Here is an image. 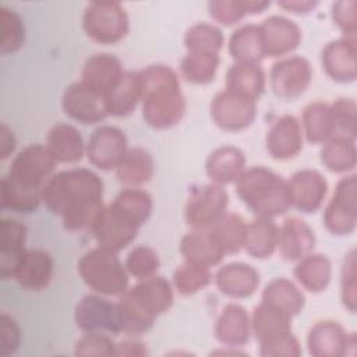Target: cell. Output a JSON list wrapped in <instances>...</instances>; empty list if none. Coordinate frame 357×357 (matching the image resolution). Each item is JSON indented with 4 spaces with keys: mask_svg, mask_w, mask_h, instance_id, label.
<instances>
[{
    "mask_svg": "<svg viewBox=\"0 0 357 357\" xmlns=\"http://www.w3.org/2000/svg\"><path fill=\"white\" fill-rule=\"evenodd\" d=\"M227 204L229 195L222 185L215 183L195 185L185 204V220L194 230H206L227 212Z\"/></svg>",
    "mask_w": 357,
    "mask_h": 357,
    "instance_id": "9c48e42d",
    "label": "cell"
},
{
    "mask_svg": "<svg viewBox=\"0 0 357 357\" xmlns=\"http://www.w3.org/2000/svg\"><path fill=\"white\" fill-rule=\"evenodd\" d=\"M209 268L184 262L173 273V284L181 296H191L211 283Z\"/></svg>",
    "mask_w": 357,
    "mask_h": 357,
    "instance_id": "bcb514c9",
    "label": "cell"
},
{
    "mask_svg": "<svg viewBox=\"0 0 357 357\" xmlns=\"http://www.w3.org/2000/svg\"><path fill=\"white\" fill-rule=\"evenodd\" d=\"M215 283L220 293L231 298H247L259 286L258 271L244 262H230L219 268Z\"/></svg>",
    "mask_w": 357,
    "mask_h": 357,
    "instance_id": "603a6c76",
    "label": "cell"
},
{
    "mask_svg": "<svg viewBox=\"0 0 357 357\" xmlns=\"http://www.w3.org/2000/svg\"><path fill=\"white\" fill-rule=\"evenodd\" d=\"M287 183L291 192V204L296 209L303 213H314L321 208L328 192V183L319 172L311 169L298 170Z\"/></svg>",
    "mask_w": 357,
    "mask_h": 357,
    "instance_id": "7402d4cb",
    "label": "cell"
},
{
    "mask_svg": "<svg viewBox=\"0 0 357 357\" xmlns=\"http://www.w3.org/2000/svg\"><path fill=\"white\" fill-rule=\"evenodd\" d=\"M160 261L158 252L148 245L134 247L126 258L127 272L137 279H146L156 275Z\"/></svg>",
    "mask_w": 357,
    "mask_h": 357,
    "instance_id": "681fc988",
    "label": "cell"
},
{
    "mask_svg": "<svg viewBox=\"0 0 357 357\" xmlns=\"http://www.w3.org/2000/svg\"><path fill=\"white\" fill-rule=\"evenodd\" d=\"M114 170L116 177L121 184L138 187L151 181L155 173V162L151 153L144 148H128L127 153Z\"/></svg>",
    "mask_w": 357,
    "mask_h": 357,
    "instance_id": "d6a6232c",
    "label": "cell"
},
{
    "mask_svg": "<svg viewBox=\"0 0 357 357\" xmlns=\"http://www.w3.org/2000/svg\"><path fill=\"white\" fill-rule=\"evenodd\" d=\"M138 74L145 123L155 130L178 124L185 113V98L176 71L165 64H152Z\"/></svg>",
    "mask_w": 357,
    "mask_h": 357,
    "instance_id": "7a4b0ae2",
    "label": "cell"
},
{
    "mask_svg": "<svg viewBox=\"0 0 357 357\" xmlns=\"http://www.w3.org/2000/svg\"><path fill=\"white\" fill-rule=\"evenodd\" d=\"M141 226L135 218L112 202L102 208L91 230L99 247L117 254L134 241Z\"/></svg>",
    "mask_w": 357,
    "mask_h": 357,
    "instance_id": "ba28073f",
    "label": "cell"
},
{
    "mask_svg": "<svg viewBox=\"0 0 357 357\" xmlns=\"http://www.w3.org/2000/svg\"><path fill=\"white\" fill-rule=\"evenodd\" d=\"M220 63L219 54L204 52H187L181 59L180 70L183 77L192 84H209L215 79Z\"/></svg>",
    "mask_w": 357,
    "mask_h": 357,
    "instance_id": "7bdbcfd3",
    "label": "cell"
},
{
    "mask_svg": "<svg viewBox=\"0 0 357 357\" xmlns=\"http://www.w3.org/2000/svg\"><path fill=\"white\" fill-rule=\"evenodd\" d=\"M245 170V156L236 146H220L209 153L205 172L212 183L223 185L236 183L240 174Z\"/></svg>",
    "mask_w": 357,
    "mask_h": 357,
    "instance_id": "83f0119b",
    "label": "cell"
},
{
    "mask_svg": "<svg viewBox=\"0 0 357 357\" xmlns=\"http://www.w3.org/2000/svg\"><path fill=\"white\" fill-rule=\"evenodd\" d=\"M56 165L57 160L46 145L31 144L17 153L7 174L25 185L43 188Z\"/></svg>",
    "mask_w": 357,
    "mask_h": 357,
    "instance_id": "7c38bea8",
    "label": "cell"
},
{
    "mask_svg": "<svg viewBox=\"0 0 357 357\" xmlns=\"http://www.w3.org/2000/svg\"><path fill=\"white\" fill-rule=\"evenodd\" d=\"M113 202L128 212L141 225L149 219L153 206L152 197L145 190L137 187H127L121 190Z\"/></svg>",
    "mask_w": 357,
    "mask_h": 357,
    "instance_id": "7dc6e473",
    "label": "cell"
},
{
    "mask_svg": "<svg viewBox=\"0 0 357 357\" xmlns=\"http://www.w3.org/2000/svg\"><path fill=\"white\" fill-rule=\"evenodd\" d=\"M311 78V64L301 56H291L276 61L269 73L271 88L283 100H291L303 95Z\"/></svg>",
    "mask_w": 357,
    "mask_h": 357,
    "instance_id": "5bb4252c",
    "label": "cell"
},
{
    "mask_svg": "<svg viewBox=\"0 0 357 357\" xmlns=\"http://www.w3.org/2000/svg\"><path fill=\"white\" fill-rule=\"evenodd\" d=\"M124 71L120 60L109 53H96L86 59L81 81L105 96L119 84Z\"/></svg>",
    "mask_w": 357,
    "mask_h": 357,
    "instance_id": "cb8c5ba5",
    "label": "cell"
},
{
    "mask_svg": "<svg viewBox=\"0 0 357 357\" xmlns=\"http://www.w3.org/2000/svg\"><path fill=\"white\" fill-rule=\"evenodd\" d=\"M26 226L15 219L3 218L0 222V275L13 278L14 269L25 252Z\"/></svg>",
    "mask_w": 357,
    "mask_h": 357,
    "instance_id": "484cf974",
    "label": "cell"
},
{
    "mask_svg": "<svg viewBox=\"0 0 357 357\" xmlns=\"http://www.w3.org/2000/svg\"><path fill=\"white\" fill-rule=\"evenodd\" d=\"M0 25H1L0 53L10 54V53L18 52L25 42V26L20 14L10 7L1 6Z\"/></svg>",
    "mask_w": 357,
    "mask_h": 357,
    "instance_id": "f6af8a7d",
    "label": "cell"
},
{
    "mask_svg": "<svg viewBox=\"0 0 357 357\" xmlns=\"http://www.w3.org/2000/svg\"><path fill=\"white\" fill-rule=\"evenodd\" d=\"M324 225L335 236H347L357 225V180L356 174L343 177L324 211Z\"/></svg>",
    "mask_w": 357,
    "mask_h": 357,
    "instance_id": "8fae6325",
    "label": "cell"
},
{
    "mask_svg": "<svg viewBox=\"0 0 357 357\" xmlns=\"http://www.w3.org/2000/svg\"><path fill=\"white\" fill-rule=\"evenodd\" d=\"M206 230L225 255L237 254L244 247L247 223L234 212H226Z\"/></svg>",
    "mask_w": 357,
    "mask_h": 357,
    "instance_id": "74e56055",
    "label": "cell"
},
{
    "mask_svg": "<svg viewBox=\"0 0 357 357\" xmlns=\"http://www.w3.org/2000/svg\"><path fill=\"white\" fill-rule=\"evenodd\" d=\"M332 18L347 38H354L357 31L356 0H342L332 4Z\"/></svg>",
    "mask_w": 357,
    "mask_h": 357,
    "instance_id": "db71d44e",
    "label": "cell"
},
{
    "mask_svg": "<svg viewBox=\"0 0 357 357\" xmlns=\"http://www.w3.org/2000/svg\"><path fill=\"white\" fill-rule=\"evenodd\" d=\"M74 321L85 333L103 332L117 335L124 332V322L119 304L95 294H86L77 303Z\"/></svg>",
    "mask_w": 357,
    "mask_h": 357,
    "instance_id": "30bf717a",
    "label": "cell"
},
{
    "mask_svg": "<svg viewBox=\"0 0 357 357\" xmlns=\"http://www.w3.org/2000/svg\"><path fill=\"white\" fill-rule=\"evenodd\" d=\"M46 146L57 162H79L86 151L81 132L71 124L60 123L50 128Z\"/></svg>",
    "mask_w": 357,
    "mask_h": 357,
    "instance_id": "f546056e",
    "label": "cell"
},
{
    "mask_svg": "<svg viewBox=\"0 0 357 357\" xmlns=\"http://www.w3.org/2000/svg\"><path fill=\"white\" fill-rule=\"evenodd\" d=\"M357 151L354 139L333 135L321 148V163L333 173H346L356 167Z\"/></svg>",
    "mask_w": 357,
    "mask_h": 357,
    "instance_id": "ab89813d",
    "label": "cell"
},
{
    "mask_svg": "<svg viewBox=\"0 0 357 357\" xmlns=\"http://www.w3.org/2000/svg\"><path fill=\"white\" fill-rule=\"evenodd\" d=\"M271 6L269 1H251V0H213L208 3L209 15L223 24L233 25L247 15L261 14Z\"/></svg>",
    "mask_w": 357,
    "mask_h": 357,
    "instance_id": "b9f144b4",
    "label": "cell"
},
{
    "mask_svg": "<svg viewBox=\"0 0 357 357\" xmlns=\"http://www.w3.org/2000/svg\"><path fill=\"white\" fill-rule=\"evenodd\" d=\"M333 135H340L346 138H356L357 134V106L353 99L340 98L329 105Z\"/></svg>",
    "mask_w": 357,
    "mask_h": 357,
    "instance_id": "c3c4849f",
    "label": "cell"
},
{
    "mask_svg": "<svg viewBox=\"0 0 357 357\" xmlns=\"http://www.w3.org/2000/svg\"><path fill=\"white\" fill-rule=\"evenodd\" d=\"M262 303L293 318L303 311L305 297L293 282L284 278H276L265 286Z\"/></svg>",
    "mask_w": 357,
    "mask_h": 357,
    "instance_id": "4dcf8cb0",
    "label": "cell"
},
{
    "mask_svg": "<svg viewBox=\"0 0 357 357\" xmlns=\"http://www.w3.org/2000/svg\"><path fill=\"white\" fill-rule=\"evenodd\" d=\"M303 149V130L291 114L275 120L266 132V151L276 160H287Z\"/></svg>",
    "mask_w": 357,
    "mask_h": 357,
    "instance_id": "44dd1931",
    "label": "cell"
},
{
    "mask_svg": "<svg viewBox=\"0 0 357 357\" xmlns=\"http://www.w3.org/2000/svg\"><path fill=\"white\" fill-rule=\"evenodd\" d=\"M318 4V1H311V0H284V1H278V6L294 13V14H307L314 7Z\"/></svg>",
    "mask_w": 357,
    "mask_h": 357,
    "instance_id": "6f0895ef",
    "label": "cell"
},
{
    "mask_svg": "<svg viewBox=\"0 0 357 357\" xmlns=\"http://www.w3.org/2000/svg\"><path fill=\"white\" fill-rule=\"evenodd\" d=\"M236 191L257 218L272 219L293 206L289 183L264 166L245 169L236 180Z\"/></svg>",
    "mask_w": 357,
    "mask_h": 357,
    "instance_id": "277c9868",
    "label": "cell"
},
{
    "mask_svg": "<svg viewBox=\"0 0 357 357\" xmlns=\"http://www.w3.org/2000/svg\"><path fill=\"white\" fill-rule=\"evenodd\" d=\"M127 151L124 131L114 126H102L91 134L85 153L92 166L107 172L117 167Z\"/></svg>",
    "mask_w": 357,
    "mask_h": 357,
    "instance_id": "2e32d148",
    "label": "cell"
},
{
    "mask_svg": "<svg viewBox=\"0 0 357 357\" xmlns=\"http://www.w3.org/2000/svg\"><path fill=\"white\" fill-rule=\"evenodd\" d=\"M322 68L336 82H353L357 77L356 38H340L325 45L321 54Z\"/></svg>",
    "mask_w": 357,
    "mask_h": 357,
    "instance_id": "ac0fdd59",
    "label": "cell"
},
{
    "mask_svg": "<svg viewBox=\"0 0 357 357\" xmlns=\"http://www.w3.org/2000/svg\"><path fill=\"white\" fill-rule=\"evenodd\" d=\"M21 344V328L18 322L8 314L0 317V356H13Z\"/></svg>",
    "mask_w": 357,
    "mask_h": 357,
    "instance_id": "f5cc1de1",
    "label": "cell"
},
{
    "mask_svg": "<svg viewBox=\"0 0 357 357\" xmlns=\"http://www.w3.org/2000/svg\"><path fill=\"white\" fill-rule=\"evenodd\" d=\"M229 53L236 63H254L258 64L265 59L264 42L259 25L247 24L237 28L229 39Z\"/></svg>",
    "mask_w": 357,
    "mask_h": 357,
    "instance_id": "8d00e7d4",
    "label": "cell"
},
{
    "mask_svg": "<svg viewBox=\"0 0 357 357\" xmlns=\"http://www.w3.org/2000/svg\"><path fill=\"white\" fill-rule=\"evenodd\" d=\"M74 354L79 357L116 356V343L103 332H86L77 340Z\"/></svg>",
    "mask_w": 357,
    "mask_h": 357,
    "instance_id": "f907efd6",
    "label": "cell"
},
{
    "mask_svg": "<svg viewBox=\"0 0 357 357\" xmlns=\"http://www.w3.org/2000/svg\"><path fill=\"white\" fill-rule=\"evenodd\" d=\"M225 42L222 31L208 22H198L190 26L184 35L187 52H204L219 54Z\"/></svg>",
    "mask_w": 357,
    "mask_h": 357,
    "instance_id": "ee69618b",
    "label": "cell"
},
{
    "mask_svg": "<svg viewBox=\"0 0 357 357\" xmlns=\"http://www.w3.org/2000/svg\"><path fill=\"white\" fill-rule=\"evenodd\" d=\"M82 28L92 40L114 45L127 36L130 21L119 1H91L82 15Z\"/></svg>",
    "mask_w": 357,
    "mask_h": 357,
    "instance_id": "52a82bcc",
    "label": "cell"
},
{
    "mask_svg": "<svg viewBox=\"0 0 357 357\" xmlns=\"http://www.w3.org/2000/svg\"><path fill=\"white\" fill-rule=\"evenodd\" d=\"M109 116L126 117L141 102V81L135 71H124L119 84L106 95Z\"/></svg>",
    "mask_w": 357,
    "mask_h": 357,
    "instance_id": "d590c367",
    "label": "cell"
},
{
    "mask_svg": "<svg viewBox=\"0 0 357 357\" xmlns=\"http://www.w3.org/2000/svg\"><path fill=\"white\" fill-rule=\"evenodd\" d=\"M149 351L146 344L135 339H126L116 344V356H127V357H144L148 356Z\"/></svg>",
    "mask_w": 357,
    "mask_h": 357,
    "instance_id": "11a10c76",
    "label": "cell"
},
{
    "mask_svg": "<svg viewBox=\"0 0 357 357\" xmlns=\"http://www.w3.org/2000/svg\"><path fill=\"white\" fill-rule=\"evenodd\" d=\"M78 273L82 282L98 294L120 297L128 289V272L117 254L99 245L79 258Z\"/></svg>",
    "mask_w": 357,
    "mask_h": 357,
    "instance_id": "8992f818",
    "label": "cell"
},
{
    "mask_svg": "<svg viewBox=\"0 0 357 357\" xmlns=\"http://www.w3.org/2000/svg\"><path fill=\"white\" fill-rule=\"evenodd\" d=\"M1 209L15 213H32L42 202V188L25 185L6 174L0 183Z\"/></svg>",
    "mask_w": 357,
    "mask_h": 357,
    "instance_id": "836d02e7",
    "label": "cell"
},
{
    "mask_svg": "<svg viewBox=\"0 0 357 357\" xmlns=\"http://www.w3.org/2000/svg\"><path fill=\"white\" fill-rule=\"evenodd\" d=\"M180 252L187 262L201 266H215L220 264L225 254L213 241L208 230H192L180 241Z\"/></svg>",
    "mask_w": 357,
    "mask_h": 357,
    "instance_id": "1f68e13d",
    "label": "cell"
},
{
    "mask_svg": "<svg viewBox=\"0 0 357 357\" xmlns=\"http://www.w3.org/2000/svg\"><path fill=\"white\" fill-rule=\"evenodd\" d=\"M340 296H342V301L343 305L350 311L354 312L356 311V305H357V287H356V252L354 250H351L344 261H343V266H342V276H340Z\"/></svg>",
    "mask_w": 357,
    "mask_h": 357,
    "instance_id": "816d5d0a",
    "label": "cell"
},
{
    "mask_svg": "<svg viewBox=\"0 0 357 357\" xmlns=\"http://www.w3.org/2000/svg\"><path fill=\"white\" fill-rule=\"evenodd\" d=\"M291 318L261 301L251 315V332L264 357H298L301 347L291 333Z\"/></svg>",
    "mask_w": 357,
    "mask_h": 357,
    "instance_id": "5b68a950",
    "label": "cell"
},
{
    "mask_svg": "<svg viewBox=\"0 0 357 357\" xmlns=\"http://www.w3.org/2000/svg\"><path fill=\"white\" fill-rule=\"evenodd\" d=\"M308 351L314 357H342L356 346V335L335 321H319L308 332Z\"/></svg>",
    "mask_w": 357,
    "mask_h": 357,
    "instance_id": "e0dca14e",
    "label": "cell"
},
{
    "mask_svg": "<svg viewBox=\"0 0 357 357\" xmlns=\"http://www.w3.org/2000/svg\"><path fill=\"white\" fill-rule=\"evenodd\" d=\"M63 112L73 120L82 124H95L109 116L106 96L82 81L73 82L61 96Z\"/></svg>",
    "mask_w": 357,
    "mask_h": 357,
    "instance_id": "4fadbf2b",
    "label": "cell"
},
{
    "mask_svg": "<svg viewBox=\"0 0 357 357\" xmlns=\"http://www.w3.org/2000/svg\"><path fill=\"white\" fill-rule=\"evenodd\" d=\"M172 284L163 276L141 279L137 284L127 289L119 298L124 332L139 335L149 331L160 314L173 304Z\"/></svg>",
    "mask_w": 357,
    "mask_h": 357,
    "instance_id": "3957f363",
    "label": "cell"
},
{
    "mask_svg": "<svg viewBox=\"0 0 357 357\" xmlns=\"http://www.w3.org/2000/svg\"><path fill=\"white\" fill-rule=\"evenodd\" d=\"M17 146V139L11 128L6 124H0V158L7 159L15 149Z\"/></svg>",
    "mask_w": 357,
    "mask_h": 357,
    "instance_id": "9f6ffc18",
    "label": "cell"
},
{
    "mask_svg": "<svg viewBox=\"0 0 357 357\" xmlns=\"http://www.w3.org/2000/svg\"><path fill=\"white\" fill-rule=\"evenodd\" d=\"M251 335V318L244 307L227 304L219 314L215 324L216 339L227 347L245 344Z\"/></svg>",
    "mask_w": 357,
    "mask_h": 357,
    "instance_id": "4316f807",
    "label": "cell"
},
{
    "mask_svg": "<svg viewBox=\"0 0 357 357\" xmlns=\"http://www.w3.org/2000/svg\"><path fill=\"white\" fill-rule=\"evenodd\" d=\"M303 128L310 144H324L333 137V123L329 105L321 100L307 105L303 110Z\"/></svg>",
    "mask_w": 357,
    "mask_h": 357,
    "instance_id": "60d3db41",
    "label": "cell"
},
{
    "mask_svg": "<svg viewBox=\"0 0 357 357\" xmlns=\"http://www.w3.org/2000/svg\"><path fill=\"white\" fill-rule=\"evenodd\" d=\"M226 91L255 100L265 91V73L259 64L234 63L226 73Z\"/></svg>",
    "mask_w": 357,
    "mask_h": 357,
    "instance_id": "f1b7e54d",
    "label": "cell"
},
{
    "mask_svg": "<svg viewBox=\"0 0 357 357\" xmlns=\"http://www.w3.org/2000/svg\"><path fill=\"white\" fill-rule=\"evenodd\" d=\"M211 116L219 128L241 131L252 124L257 116V102L229 91H222L212 99Z\"/></svg>",
    "mask_w": 357,
    "mask_h": 357,
    "instance_id": "9a60e30c",
    "label": "cell"
},
{
    "mask_svg": "<svg viewBox=\"0 0 357 357\" xmlns=\"http://www.w3.org/2000/svg\"><path fill=\"white\" fill-rule=\"evenodd\" d=\"M46 208L61 218L70 231L91 229L103 205V181L88 169H68L53 174L42 188Z\"/></svg>",
    "mask_w": 357,
    "mask_h": 357,
    "instance_id": "6da1fadb",
    "label": "cell"
},
{
    "mask_svg": "<svg viewBox=\"0 0 357 357\" xmlns=\"http://www.w3.org/2000/svg\"><path fill=\"white\" fill-rule=\"evenodd\" d=\"M53 258L40 248L25 250L24 255L18 261L13 279L25 290L40 291L46 289L53 278Z\"/></svg>",
    "mask_w": 357,
    "mask_h": 357,
    "instance_id": "d6986e66",
    "label": "cell"
},
{
    "mask_svg": "<svg viewBox=\"0 0 357 357\" xmlns=\"http://www.w3.org/2000/svg\"><path fill=\"white\" fill-rule=\"evenodd\" d=\"M278 247L286 261H298L312 252L315 234L304 220L290 216L279 227Z\"/></svg>",
    "mask_w": 357,
    "mask_h": 357,
    "instance_id": "d4e9b609",
    "label": "cell"
},
{
    "mask_svg": "<svg viewBox=\"0 0 357 357\" xmlns=\"http://www.w3.org/2000/svg\"><path fill=\"white\" fill-rule=\"evenodd\" d=\"M265 56H284L298 47L301 42L300 26L282 15H271L259 25Z\"/></svg>",
    "mask_w": 357,
    "mask_h": 357,
    "instance_id": "ffe728a7",
    "label": "cell"
},
{
    "mask_svg": "<svg viewBox=\"0 0 357 357\" xmlns=\"http://www.w3.org/2000/svg\"><path fill=\"white\" fill-rule=\"evenodd\" d=\"M279 227L269 218H257L247 223L244 248L252 258H269L278 248Z\"/></svg>",
    "mask_w": 357,
    "mask_h": 357,
    "instance_id": "e575fe53",
    "label": "cell"
},
{
    "mask_svg": "<svg viewBox=\"0 0 357 357\" xmlns=\"http://www.w3.org/2000/svg\"><path fill=\"white\" fill-rule=\"evenodd\" d=\"M294 276L305 290L319 293L325 290L331 282V261L322 254H308L298 259V264L294 266Z\"/></svg>",
    "mask_w": 357,
    "mask_h": 357,
    "instance_id": "f35d334b",
    "label": "cell"
}]
</instances>
